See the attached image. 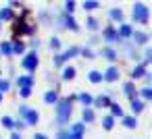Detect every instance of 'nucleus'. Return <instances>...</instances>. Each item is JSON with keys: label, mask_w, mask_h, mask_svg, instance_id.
I'll return each instance as SVG.
<instances>
[{"label": "nucleus", "mask_w": 152, "mask_h": 139, "mask_svg": "<svg viewBox=\"0 0 152 139\" xmlns=\"http://www.w3.org/2000/svg\"><path fill=\"white\" fill-rule=\"evenodd\" d=\"M133 110H135V112L142 110V104H140V102H133Z\"/></svg>", "instance_id": "obj_8"}, {"label": "nucleus", "mask_w": 152, "mask_h": 139, "mask_svg": "<svg viewBox=\"0 0 152 139\" xmlns=\"http://www.w3.org/2000/svg\"><path fill=\"white\" fill-rule=\"evenodd\" d=\"M133 15L137 17V21H146V17H148V11L140 4V7H135V11H133Z\"/></svg>", "instance_id": "obj_1"}, {"label": "nucleus", "mask_w": 152, "mask_h": 139, "mask_svg": "<svg viewBox=\"0 0 152 139\" xmlns=\"http://www.w3.org/2000/svg\"><path fill=\"white\" fill-rule=\"evenodd\" d=\"M69 112V102L67 100H63L61 102V118H65V114Z\"/></svg>", "instance_id": "obj_2"}, {"label": "nucleus", "mask_w": 152, "mask_h": 139, "mask_svg": "<svg viewBox=\"0 0 152 139\" xmlns=\"http://www.w3.org/2000/svg\"><path fill=\"white\" fill-rule=\"evenodd\" d=\"M65 77H67V79L73 77V69H67V71H65Z\"/></svg>", "instance_id": "obj_6"}, {"label": "nucleus", "mask_w": 152, "mask_h": 139, "mask_svg": "<svg viewBox=\"0 0 152 139\" xmlns=\"http://www.w3.org/2000/svg\"><path fill=\"white\" fill-rule=\"evenodd\" d=\"M104 127H106V129H110V127H113V120H110V118H106V120H104Z\"/></svg>", "instance_id": "obj_11"}, {"label": "nucleus", "mask_w": 152, "mask_h": 139, "mask_svg": "<svg viewBox=\"0 0 152 139\" xmlns=\"http://www.w3.org/2000/svg\"><path fill=\"white\" fill-rule=\"evenodd\" d=\"M54 100H56L54 93H48V96H46V102H54Z\"/></svg>", "instance_id": "obj_5"}, {"label": "nucleus", "mask_w": 152, "mask_h": 139, "mask_svg": "<svg viewBox=\"0 0 152 139\" xmlns=\"http://www.w3.org/2000/svg\"><path fill=\"white\" fill-rule=\"evenodd\" d=\"M113 112H115V114H119V116H121V108H119V106H113Z\"/></svg>", "instance_id": "obj_12"}, {"label": "nucleus", "mask_w": 152, "mask_h": 139, "mask_svg": "<svg viewBox=\"0 0 152 139\" xmlns=\"http://www.w3.org/2000/svg\"><path fill=\"white\" fill-rule=\"evenodd\" d=\"M2 122H4V127H13V120H11V118H4Z\"/></svg>", "instance_id": "obj_10"}, {"label": "nucleus", "mask_w": 152, "mask_h": 139, "mask_svg": "<svg viewBox=\"0 0 152 139\" xmlns=\"http://www.w3.org/2000/svg\"><path fill=\"white\" fill-rule=\"evenodd\" d=\"M83 118H86V120H92V112H90V110H88V112H83Z\"/></svg>", "instance_id": "obj_9"}, {"label": "nucleus", "mask_w": 152, "mask_h": 139, "mask_svg": "<svg viewBox=\"0 0 152 139\" xmlns=\"http://www.w3.org/2000/svg\"><path fill=\"white\" fill-rule=\"evenodd\" d=\"M90 79H92V81H98V79H100V75H98V73H92V75H90Z\"/></svg>", "instance_id": "obj_7"}, {"label": "nucleus", "mask_w": 152, "mask_h": 139, "mask_svg": "<svg viewBox=\"0 0 152 139\" xmlns=\"http://www.w3.org/2000/svg\"><path fill=\"white\" fill-rule=\"evenodd\" d=\"M13 139H19V135H13Z\"/></svg>", "instance_id": "obj_14"}, {"label": "nucleus", "mask_w": 152, "mask_h": 139, "mask_svg": "<svg viewBox=\"0 0 152 139\" xmlns=\"http://www.w3.org/2000/svg\"><path fill=\"white\" fill-rule=\"evenodd\" d=\"M36 139H46V137H44V135H38V137H36Z\"/></svg>", "instance_id": "obj_13"}, {"label": "nucleus", "mask_w": 152, "mask_h": 139, "mask_svg": "<svg viewBox=\"0 0 152 139\" xmlns=\"http://www.w3.org/2000/svg\"><path fill=\"white\" fill-rule=\"evenodd\" d=\"M115 77H117V71H115V69H108V73H106V79H108V81H113Z\"/></svg>", "instance_id": "obj_4"}, {"label": "nucleus", "mask_w": 152, "mask_h": 139, "mask_svg": "<svg viewBox=\"0 0 152 139\" xmlns=\"http://www.w3.org/2000/svg\"><path fill=\"white\" fill-rule=\"evenodd\" d=\"M23 64H25L27 69H34V67H36V56H34V54H31V56H27V60H25Z\"/></svg>", "instance_id": "obj_3"}]
</instances>
